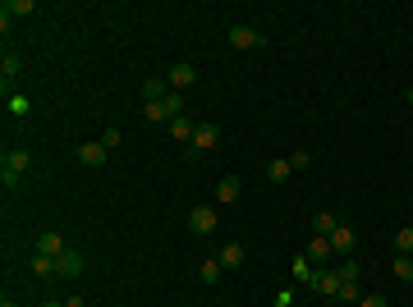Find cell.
<instances>
[{
  "instance_id": "cell-2",
  "label": "cell",
  "mask_w": 413,
  "mask_h": 307,
  "mask_svg": "<svg viewBox=\"0 0 413 307\" xmlns=\"http://www.w3.org/2000/svg\"><path fill=\"white\" fill-rule=\"evenodd\" d=\"M225 37H229V46H234V51H258L262 46V32L258 28H244V23H234Z\"/></svg>"
},
{
  "instance_id": "cell-12",
  "label": "cell",
  "mask_w": 413,
  "mask_h": 307,
  "mask_svg": "<svg viewBox=\"0 0 413 307\" xmlns=\"http://www.w3.org/2000/svg\"><path fill=\"white\" fill-rule=\"evenodd\" d=\"M216 202H239V179L234 174H225V179H216Z\"/></svg>"
},
{
  "instance_id": "cell-25",
  "label": "cell",
  "mask_w": 413,
  "mask_h": 307,
  "mask_svg": "<svg viewBox=\"0 0 413 307\" xmlns=\"http://www.w3.org/2000/svg\"><path fill=\"white\" fill-rule=\"evenodd\" d=\"M390 276H395V280H413V257H399V252H395V261H390Z\"/></svg>"
},
{
  "instance_id": "cell-22",
  "label": "cell",
  "mask_w": 413,
  "mask_h": 307,
  "mask_svg": "<svg viewBox=\"0 0 413 307\" xmlns=\"http://www.w3.org/2000/svg\"><path fill=\"white\" fill-rule=\"evenodd\" d=\"M358 276H363V266H358L353 257L340 261V284H358Z\"/></svg>"
},
{
  "instance_id": "cell-23",
  "label": "cell",
  "mask_w": 413,
  "mask_h": 307,
  "mask_svg": "<svg viewBox=\"0 0 413 307\" xmlns=\"http://www.w3.org/2000/svg\"><path fill=\"white\" fill-rule=\"evenodd\" d=\"M395 252H399V257H413V225L395 230Z\"/></svg>"
},
{
  "instance_id": "cell-4",
  "label": "cell",
  "mask_w": 413,
  "mask_h": 307,
  "mask_svg": "<svg viewBox=\"0 0 413 307\" xmlns=\"http://www.w3.org/2000/svg\"><path fill=\"white\" fill-rule=\"evenodd\" d=\"M193 83H198V69H193L188 60L170 64V88H175V92H184V88H193Z\"/></svg>"
},
{
  "instance_id": "cell-36",
  "label": "cell",
  "mask_w": 413,
  "mask_h": 307,
  "mask_svg": "<svg viewBox=\"0 0 413 307\" xmlns=\"http://www.w3.org/2000/svg\"><path fill=\"white\" fill-rule=\"evenodd\" d=\"M46 307H64V303H46Z\"/></svg>"
},
{
  "instance_id": "cell-15",
  "label": "cell",
  "mask_w": 413,
  "mask_h": 307,
  "mask_svg": "<svg viewBox=\"0 0 413 307\" xmlns=\"http://www.w3.org/2000/svg\"><path fill=\"white\" fill-rule=\"evenodd\" d=\"M166 129H170V138H175V142H193V129H198V124H193V120H184V115H179V120H170Z\"/></svg>"
},
{
  "instance_id": "cell-19",
  "label": "cell",
  "mask_w": 413,
  "mask_h": 307,
  "mask_svg": "<svg viewBox=\"0 0 413 307\" xmlns=\"http://www.w3.org/2000/svg\"><path fill=\"white\" fill-rule=\"evenodd\" d=\"M221 276H225V266H221V261H216V257H207V261H202V266H198V280H202V284H216V280H221Z\"/></svg>"
},
{
  "instance_id": "cell-32",
  "label": "cell",
  "mask_w": 413,
  "mask_h": 307,
  "mask_svg": "<svg viewBox=\"0 0 413 307\" xmlns=\"http://www.w3.org/2000/svg\"><path fill=\"white\" fill-rule=\"evenodd\" d=\"M294 303V293L290 289H280V293H275V307H290Z\"/></svg>"
},
{
  "instance_id": "cell-26",
  "label": "cell",
  "mask_w": 413,
  "mask_h": 307,
  "mask_svg": "<svg viewBox=\"0 0 413 307\" xmlns=\"http://www.w3.org/2000/svg\"><path fill=\"white\" fill-rule=\"evenodd\" d=\"M152 124H170V110H166V101H147V110H142Z\"/></svg>"
},
{
  "instance_id": "cell-18",
  "label": "cell",
  "mask_w": 413,
  "mask_h": 307,
  "mask_svg": "<svg viewBox=\"0 0 413 307\" xmlns=\"http://www.w3.org/2000/svg\"><path fill=\"white\" fill-rule=\"evenodd\" d=\"M336 225H340V220L331 211H317V215H312V234H321V239H331V234H336Z\"/></svg>"
},
{
  "instance_id": "cell-7",
  "label": "cell",
  "mask_w": 413,
  "mask_h": 307,
  "mask_svg": "<svg viewBox=\"0 0 413 307\" xmlns=\"http://www.w3.org/2000/svg\"><path fill=\"white\" fill-rule=\"evenodd\" d=\"M353 243H358V234L349 230V225H336V234H331V252H340V257H349Z\"/></svg>"
},
{
  "instance_id": "cell-16",
  "label": "cell",
  "mask_w": 413,
  "mask_h": 307,
  "mask_svg": "<svg viewBox=\"0 0 413 307\" xmlns=\"http://www.w3.org/2000/svg\"><path fill=\"white\" fill-rule=\"evenodd\" d=\"M5 106H10L14 120H28V115H32V101H28V96H18V92H5Z\"/></svg>"
},
{
  "instance_id": "cell-11",
  "label": "cell",
  "mask_w": 413,
  "mask_h": 307,
  "mask_svg": "<svg viewBox=\"0 0 413 307\" xmlns=\"http://www.w3.org/2000/svg\"><path fill=\"white\" fill-rule=\"evenodd\" d=\"M37 252L42 257H60V252H69V243H64V234H42L37 239Z\"/></svg>"
},
{
  "instance_id": "cell-33",
  "label": "cell",
  "mask_w": 413,
  "mask_h": 307,
  "mask_svg": "<svg viewBox=\"0 0 413 307\" xmlns=\"http://www.w3.org/2000/svg\"><path fill=\"white\" fill-rule=\"evenodd\" d=\"M64 307H83V298H64Z\"/></svg>"
},
{
  "instance_id": "cell-34",
  "label": "cell",
  "mask_w": 413,
  "mask_h": 307,
  "mask_svg": "<svg viewBox=\"0 0 413 307\" xmlns=\"http://www.w3.org/2000/svg\"><path fill=\"white\" fill-rule=\"evenodd\" d=\"M0 307H18V303H14V298H5V303H0Z\"/></svg>"
},
{
  "instance_id": "cell-1",
  "label": "cell",
  "mask_w": 413,
  "mask_h": 307,
  "mask_svg": "<svg viewBox=\"0 0 413 307\" xmlns=\"http://www.w3.org/2000/svg\"><path fill=\"white\" fill-rule=\"evenodd\" d=\"M216 142H221V124H198V129H193V142H188V147H193V156H202V152H212Z\"/></svg>"
},
{
  "instance_id": "cell-5",
  "label": "cell",
  "mask_w": 413,
  "mask_h": 307,
  "mask_svg": "<svg viewBox=\"0 0 413 307\" xmlns=\"http://www.w3.org/2000/svg\"><path fill=\"white\" fill-rule=\"evenodd\" d=\"M55 276H64V280L83 276V252H74V248H69V252H60V257H55Z\"/></svg>"
},
{
  "instance_id": "cell-8",
  "label": "cell",
  "mask_w": 413,
  "mask_h": 307,
  "mask_svg": "<svg viewBox=\"0 0 413 307\" xmlns=\"http://www.w3.org/2000/svg\"><path fill=\"white\" fill-rule=\"evenodd\" d=\"M244 243H225L221 248V252H216V261H221V266H225V271H239V266H244Z\"/></svg>"
},
{
  "instance_id": "cell-31",
  "label": "cell",
  "mask_w": 413,
  "mask_h": 307,
  "mask_svg": "<svg viewBox=\"0 0 413 307\" xmlns=\"http://www.w3.org/2000/svg\"><path fill=\"white\" fill-rule=\"evenodd\" d=\"M358 307H390V303H386L381 293H367V298H363V303H358Z\"/></svg>"
},
{
  "instance_id": "cell-6",
  "label": "cell",
  "mask_w": 413,
  "mask_h": 307,
  "mask_svg": "<svg viewBox=\"0 0 413 307\" xmlns=\"http://www.w3.org/2000/svg\"><path fill=\"white\" fill-rule=\"evenodd\" d=\"M78 161L97 170V165H106V161H110V152L101 147V142H78Z\"/></svg>"
},
{
  "instance_id": "cell-35",
  "label": "cell",
  "mask_w": 413,
  "mask_h": 307,
  "mask_svg": "<svg viewBox=\"0 0 413 307\" xmlns=\"http://www.w3.org/2000/svg\"><path fill=\"white\" fill-rule=\"evenodd\" d=\"M404 101H409V106H413V88H409V92H404Z\"/></svg>"
},
{
  "instance_id": "cell-14",
  "label": "cell",
  "mask_w": 413,
  "mask_h": 307,
  "mask_svg": "<svg viewBox=\"0 0 413 307\" xmlns=\"http://www.w3.org/2000/svg\"><path fill=\"white\" fill-rule=\"evenodd\" d=\"M290 174H294L290 156H280V161H266V179H271V184H285V179H290Z\"/></svg>"
},
{
  "instance_id": "cell-27",
  "label": "cell",
  "mask_w": 413,
  "mask_h": 307,
  "mask_svg": "<svg viewBox=\"0 0 413 307\" xmlns=\"http://www.w3.org/2000/svg\"><path fill=\"white\" fill-rule=\"evenodd\" d=\"M336 298H340L345 307H358V303H363V293H358V284H340V293H336Z\"/></svg>"
},
{
  "instance_id": "cell-30",
  "label": "cell",
  "mask_w": 413,
  "mask_h": 307,
  "mask_svg": "<svg viewBox=\"0 0 413 307\" xmlns=\"http://www.w3.org/2000/svg\"><path fill=\"white\" fill-rule=\"evenodd\" d=\"M290 165H294V170H308V165H312V156H308V152H294Z\"/></svg>"
},
{
  "instance_id": "cell-13",
  "label": "cell",
  "mask_w": 413,
  "mask_h": 307,
  "mask_svg": "<svg viewBox=\"0 0 413 307\" xmlns=\"http://www.w3.org/2000/svg\"><path fill=\"white\" fill-rule=\"evenodd\" d=\"M336 257V252H331V239H312V243H308V261H312V266H321V261H331Z\"/></svg>"
},
{
  "instance_id": "cell-29",
  "label": "cell",
  "mask_w": 413,
  "mask_h": 307,
  "mask_svg": "<svg viewBox=\"0 0 413 307\" xmlns=\"http://www.w3.org/2000/svg\"><path fill=\"white\" fill-rule=\"evenodd\" d=\"M18 179H23V174H14V170H5V165H0V184L10 188V193H14V188H18Z\"/></svg>"
},
{
  "instance_id": "cell-21",
  "label": "cell",
  "mask_w": 413,
  "mask_h": 307,
  "mask_svg": "<svg viewBox=\"0 0 413 307\" xmlns=\"http://www.w3.org/2000/svg\"><path fill=\"white\" fill-rule=\"evenodd\" d=\"M28 271H32V276H37V280H51V276H55V257H42V252H37V257H32V266H28Z\"/></svg>"
},
{
  "instance_id": "cell-9",
  "label": "cell",
  "mask_w": 413,
  "mask_h": 307,
  "mask_svg": "<svg viewBox=\"0 0 413 307\" xmlns=\"http://www.w3.org/2000/svg\"><path fill=\"white\" fill-rule=\"evenodd\" d=\"M312 289H317L321 298H336V293H340V271H317Z\"/></svg>"
},
{
  "instance_id": "cell-3",
  "label": "cell",
  "mask_w": 413,
  "mask_h": 307,
  "mask_svg": "<svg viewBox=\"0 0 413 307\" xmlns=\"http://www.w3.org/2000/svg\"><path fill=\"white\" fill-rule=\"evenodd\" d=\"M188 230L193 234H216V206H193V211H188Z\"/></svg>"
},
{
  "instance_id": "cell-17",
  "label": "cell",
  "mask_w": 413,
  "mask_h": 307,
  "mask_svg": "<svg viewBox=\"0 0 413 307\" xmlns=\"http://www.w3.org/2000/svg\"><path fill=\"white\" fill-rule=\"evenodd\" d=\"M0 161H5V170H14V174H23V170L32 165V156L23 152V147H14V152H5V156H0Z\"/></svg>"
},
{
  "instance_id": "cell-24",
  "label": "cell",
  "mask_w": 413,
  "mask_h": 307,
  "mask_svg": "<svg viewBox=\"0 0 413 307\" xmlns=\"http://www.w3.org/2000/svg\"><path fill=\"white\" fill-rule=\"evenodd\" d=\"M32 10H37L32 0H5V10H0V14H10V18H23V14H32Z\"/></svg>"
},
{
  "instance_id": "cell-10",
  "label": "cell",
  "mask_w": 413,
  "mask_h": 307,
  "mask_svg": "<svg viewBox=\"0 0 413 307\" xmlns=\"http://www.w3.org/2000/svg\"><path fill=\"white\" fill-rule=\"evenodd\" d=\"M18 69H23V60H18L14 51H5V55H0V78H5V92H10V88H14Z\"/></svg>"
},
{
  "instance_id": "cell-28",
  "label": "cell",
  "mask_w": 413,
  "mask_h": 307,
  "mask_svg": "<svg viewBox=\"0 0 413 307\" xmlns=\"http://www.w3.org/2000/svg\"><path fill=\"white\" fill-rule=\"evenodd\" d=\"M120 138H124V133L115 129V124H110L106 133H101V147H106V152H115V147H120Z\"/></svg>"
},
{
  "instance_id": "cell-20",
  "label": "cell",
  "mask_w": 413,
  "mask_h": 307,
  "mask_svg": "<svg viewBox=\"0 0 413 307\" xmlns=\"http://www.w3.org/2000/svg\"><path fill=\"white\" fill-rule=\"evenodd\" d=\"M290 271H294V280H299V284H312V280H317V271H312V261H308V257H294Z\"/></svg>"
}]
</instances>
